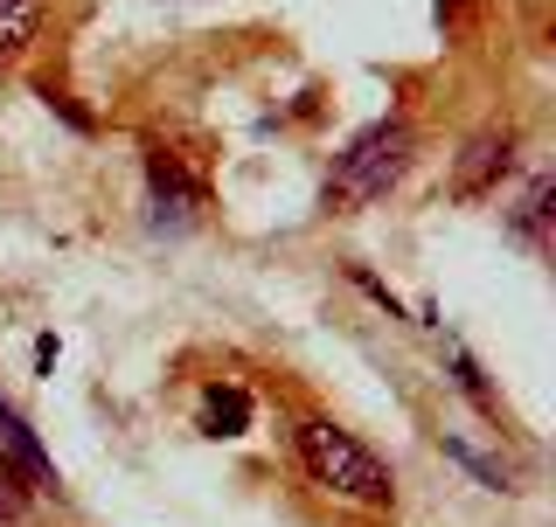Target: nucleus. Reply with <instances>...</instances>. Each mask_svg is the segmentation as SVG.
<instances>
[{
	"mask_svg": "<svg viewBox=\"0 0 556 527\" xmlns=\"http://www.w3.org/2000/svg\"><path fill=\"white\" fill-rule=\"evenodd\" d=\"M292 451H300V472L320 493H334L348 506H396V472L376 459L369 445H362L355 430L327 424V416H306L300 430H292Z\"/></svg>",
	"mask_w": 556,
	"mask_h": 527,
	"instance_id": "1",
	"label": "nucleus"
},
{
	"mask_svg": "<svg viewBox=\"0 0 556 527\" xmlns=\"http://www.w3.org/2000/svg\"><path fill=\"white\" fill-rule=\"evenodd\" d=\"M410 160H417L410 118H376V126H362L334 153V167H327V208H334V216H362V208L390 202V188L410 173Z\"/></svg>",
	"mask_w": 556,
	"mask_h": 527,
	"instance_id": "2",
	"label": "nucleus"
},
{
	"mask_svg": "<svg viewBox=\"0 0 556 527\" xmlns=\"http://www.w3.org/2000/svg\"><path fill=\"white\" fill-rule=\"evenodd\" d=\"M147 188H153L161 222H188L208 202V167L195 153H174L167 139H147Z\"/></svg>",
	"mask_w": 556,
	"mask_h": 527,
	"instance_id": "3",
	"label": "nucleus"
},
{
	"mask_svg": "<svg viewBox=\"0 0 556 527\" xmlns=\"http://www.w3.org/2000/svg\"><path fill=\"white\" fill-rule=\"evenodd\" d=\"M515 167V126H480L452 160V195L459 202H486Z\"/></svg>",
	"mask_w": 556,
	"mask_h": 527,
	"instance_id": "4",
	"label": "nucleus"
},
{
	"mask_svg": "<svg viewBox=\"0 0 556 527\" xmlns=\"http://www.w3.org/2000/svg\"><path fill=\"white\" fill-rule=\"evenodd\" d=\"M195 430L202 437H243L251 430V389H243V382H208L202 410H195Z\"/></svg>",
	"mask_w": 556,
	"mask_h": 527,
	"instance_id": "5",
	"label": "nucleus"
},
{
	"mask_svg": "<svg viewBox=\"0 0 556 527\" xmlns=\"http://www.w3.org/2000/svg\"><path fill=\"white\" fill-rule=\"evenodd\" d=\"M0 459H14V465H22V479L35 486V493H56V465L42 459V445L28 437V424L8 410V402H0Z\"/></svg>",
	"mask_w": 556,
	"mask_h": 527,
	"instance_id": "6",
	"label": "nucleus"
},
{
	"mask_svg": "<svg viewBox=\"0 0 556 527\" xmlns=\"http://www.w3.org/2000/svg\"><path fill=\"white\" fill-rule=\"evenodd\" d=\"M549 216H556V181L535 173L529 195H521V208H508V236L529 243V250H549Z\"/></svg>",
	"mask_w": 556,
	"mask_h": 527,
	"instance_id": "7",
	"label": "nucleus"
},
{
	"mask_svg": "<svg viewBox=\"0 0 556 527\" xmlns=\"http://www.w3.org/2000/svg\"><path fill=\"white\" fill-rule=\"evenodd\" d=\"M42 14H49V0H0V63H14L42 35Z\"/></svg>",
	"mask_w": 556,
	"mask_h": 527,
	"instance_id": "8",
	"label": "nucleus"
},
{
	"mask_svg": "<svg viewBox=\"0 0 556 527\" xmlns=\"http://www.w3.org/2000/svg\"><path fill=\"white\" fill-rule=\"evenodd\" d=\"M445 361H452V382H459V389H466V396H473V402H480V416H494V424H501V402H494V389H486V375H480V361H473V355H466V347H445Z\"/></svg>",
	"mask_w": 556,
	"mask_h": 527,
	"instance_id": "9",
	"label": "nucleus"
},
{
	"mask_svg": "<svg viewBox=\"0 0 556 527\" xmlns=\"http://www.w3.org/2000/svg\"><path fill=\"white\" fill-rule=\"evenodd\" d=\"M445 459H459L466 472H473V479L480 486H494V493H515V479H508V465H494V459H486V451H473V445H466V437H445Z\"/></svg>",
	"mask_w": 556,
	"mask_h": 527,
	"instance_id": "10",
	"label": "nucleus"
},
{
	"mask_svg": "<svg viewBox=\"0 0 556 527\" xmlns=\"http://www.w3.org/2000/svg\"><path fill=\"white\" fill-rule=\"evenodd\" d=\"M28 493H35V486L22 479V465L0 459V527H14V520L28 514Z\"/></svg>",
	"mask_w": 556,
	"mask_h": 527,
	"instance_id": "11",
	"label": "nucleus"
},
{
	"mask_svg": "<svg viewBox=\"0 0 556 527\" xmlns=\"http://www.w3.org/2000/svg\"><path fill=\"white\" fill-rule=\"evenodd\" d=\"M355 285H362V292H369V298H376V306H382V312H390V320H396V312H404V306H396V292H390V285H382V278H369V271H355Z\"/></svg>",
	"mask_w": 556,
	"mask_h": 527,
	"instance_id": "12",
	"label": "nucleus"
},
{
	"mask_svg": "<svg viewBox=\"0 0 556 527\" xmlns=\"http://www.w3.org/2000/svg\"><path fill=\"white\" fill-rule=\"evenodd\" d=\"M35 368H42V375L56 368V333H42V340H35Z\"/></svg>",
	"mask_w": 556,
	"mask_h": 527,
	"instance_id": "13",
	"label": "nucleus"
}]
</instances>
